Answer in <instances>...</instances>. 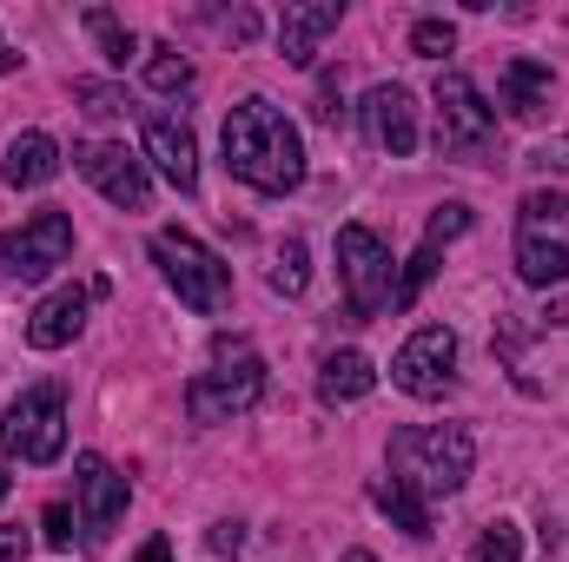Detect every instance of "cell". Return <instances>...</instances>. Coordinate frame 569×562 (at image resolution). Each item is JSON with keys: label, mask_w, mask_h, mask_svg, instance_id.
<instances>
[{"label": "cell", "mask_w": 569, "mask_h": 562, "mask_svg": "<svg viewBox=\"0 0 569 562\" xmlns=\"http://www.w3.org/2000/svg\"><path fill=\"white\" fill-rule=\"evenodd\" d=\"M73 100H80V113H93V120H120V113H127V93H120L113 80H73Z\"/></svg>", "instance_id": "25"}, {"label": "cell", "mask_w": 569, "mask_h": 562, "mask_svg": "<svg viewBox=\"0 0 569 562\" xmlns=\"http://www.w3.org/2000/svg\"><path fill=\"white\" fill-rule=\"evenodd\" d=\"M391 384H398L405 398L437 404V398L457 384V331H450V324H425V331H411V338L398 344V358H391Z\"/></svg>", "instance_id": "10"}, {"label": "cell", "mask_w": 569, "mask_h": 562, "mask_svg": "<svg viewBox=\"0 0 569 562\" xmlns=\"http://www.w3.org/2000/svg\"><path fill=\"white\" fill-rule=\"evenodd\" d=\"M152 265L166 272V284L179 291V304H192L199 318H219L232 304V265L219 252H206L192 232L179 225H159L152 232Z\"/></svg>", "instance_id": "5"}, {"label": "cell", "mask_w": 569, "mask_h": 562, "mask_svg": "<svg viewBox=\"0 0 569 562\" xmlns=\"http://www.w3.org/2000/svg\"><path fill=\"white\" fill-rule=\"evenodd\" d=\"M219 145H226V172H232L239 185L266 192V199H284V192L305 185V140H298V127L284 120V107H272L266 93H252V100H239V107L226 113Z\"/></svg>", "instance_id": "1"}, {"label": "cell", "mask_w": 569, "mask_h": 562, "mask_svg": "<svg viewBox=\"0 0 569 562\" xmlns=\"http://www.w3.org/2000/svg\"><path fill=\"white\" fill-rule=\"evenodd\" d=\"M477 470V436L463 423H411L391 436V476L405 490H418L425 503L457 496Z\"/></svg>", "instance_id": "2"}, {"label": "cell", "mask_w": 569, "mask_h": 562, "mask_svg": "<svg viewBox=\"0 0 569 562\" xmlns=\"http://www.w3.org/2000/svg\"><path fill=\"white\" fill-rule=\"evenodd\" d=\"M40 530H47V543H53V550H73V510H67V503H47Z\"/></svg>", "instance_id": "29"}, {"label": "cell", "mask_w": 569, "mask_h": 562, "mask_svg": "<svg viewBox=\"0 0 569 562\" xmlns=\"http://www.w3.org/2000/svg\"><path fill=\"white\" fill-rule=\"evenodd\" d=\"M226 33H232V40H252V33H259V13H252V7H232V13H226Z\"/></svg>", "instance_id": "32"}, {"label": "cell", "mask_w": 569, "mask_h": 562, "mask_svg": "<svg viewBox=\"0 0 569 562\" xmlns=\"http://www.w3.org/2000/svg\"><path fill=\"white\" fill-rule=\"evenodd\" d=\"M318 120H325V127H338V120H345V100H338V87H331V80L318 87Z\"/></svg>", "instance_id": "33"}, {"label": "cell", "mask_w": 569, "mask_h": 562, "mask_svg": "<svg viewBox=\"0 0 569 562\" xmlns=\"http://www.w3.org/2000/svg\"><path fill=\"white\" fill-rule=\"evenodd\" d=\"M411 53H418V60H443V53H457V27H450L443 13H425V20L411 27Z\"/></svg>", "instance_id": "26"}, {"label": "cell", "mask_w": 569, "mask_h": 562, "mask_svg": "<svg viewBox=\"0 0 569 562\" xmlns=\"http://www.w3.org/2000/svg\"><path fill=\"white\" fill-rule=\"evenodd\" d=\"M365 133H371L378 152L411 159V152H418V100H411V87H398V80L371 87V93H365Z\"/></svg>", "instance_id": "14"}, {"label": "cell", "mask_w": 569, "mask_h": 562, "mask_svg": "<svg viewBox=\"0 0 569 562\" xmlns=\"http://www.w3.org/2000/svg\"><path fill=\"white\" fill-rule=\"evenodd\" d=\"M33 556V536L20 523H0V562H27Z\"/></svg>", "instance_id": "31"}, {"label": "cell", "mask_w": 569, "mask_h": 562, "mask_svg": "<svg viewBox=\"0 0 569 562\" xmlns=\"http://www.w3.org/2000/svg\"><path fill=\"white\" fill-rule=\"evenodd\" d=\"M60 145L53 133H20V140L7 145V159H0V179L13 185V192H40V185H53L60 179Z\"/></svg>", "instance_id": "18"}, {"label": "cell", "mask_w": 569, "mask_h": 562, "mask_svg": "<svg viewBox=\"0 0 569 562\" xmlns=\"http://www.w3.org/2000/svg\"><path fill=\"white\" fill-rule=\"evenodd\" d=\"M338 562H378V556H371V550H345Z\"/></svg>", "instance_id": "36"}, {"label": "cell", "mask_w": 569, "mask_h": 562, "mask_svg": "<svg viewBox=\"0 0 569 562\" xmlns=\"http://www.w3.org/2000/svg\"><path fill=\"white\" fill-rule=\"evenodd\" d=\"M73 259V219L67 212H33L20 232H0V279L13 284H40L47 272H60Z\"/></svg>", "instance_id": "9"}, {"label": "cell", "mask_w": 569, "mask_h": 562, "mask_svg": "<svg viewBox=\"0 0 569 562\" xmlns=\"http://www.w3.org/2000/svg\"><path fill=\"white\" fill-rule=\"evenodd\" d=\"M477 562H523V530L497 516V523L477 536Z\"/></svg>", "instance_id": "27"}, {"label": "cell", "mask_w": 569, "mask_h": 562, "mask_svg": "<svg viewBox=\"0 0 569 562\" xmlns=\"http://www.w3.org/2000/svg\"><path fill=\"white\" fill-rule=\"evenodd\" d=\"M371 503H378V510H385L405 536H418V543L430 536V503L418 496V490H405L398 476H378V483H371Z\"/></svg>", "instance_id": "21"}, {"label": "cell", "mask_w": 569, "mask_h": 562, "mask_svg": "<svg viewBox=\"0 0 569 562\" xmlns=\"http://www.w3.org/2000/svg\"><path fill=\"white\" fill-rule=\"evenodd\" d=\"M146 159L159 165V179L172 192H199V140L179 113H152L146 120Z\"/></svg>", "instance_id": "15"}, {"label": "cell", "mask_w": 569, "mask_h": 562, "mask_svg": "<svg viewBox=\"0 0 569 562\" xmlns=\"http://www.w3.org/2000/svg\"><path fill=\"white\" fill-rule=\"evenodd\" d=\"M127 496H133V490H127V476H120L107 456L87 450V456L73 463V503H80V536H87V543H107V530L127 516Z\"/></svg>", "instance_id": "12"}, {"label": "cell", "mask_w": 569, "mask_h": 562, "mask_svg": "<svg viewBox=\"0 0 569 562\" xmlns=\"http://www.w3.org/2000/svg\"><path fill=\"white\" fill-rule=\"evenodd\" d=\"M60 450H67V391L60 384H27L0 411V456L60 463Z\"/></svg>", "instance_id": "7"}, {"label": "cell", "mask_w": 569, "mask_h": 562, "mask_svg": "<svg viewBox=\"0 0 569 562\" xmlns=\"http://www.w3.org/2000/svg\"><path fill=\"white\" fill-rule=\"evenodd\" d=\"M470 232V205L463 199H450V205H437L425 225V245L411 252V265H398V291H391V311H411L418 298L430 291V279H437V259H443V245L450 239H463Z\"/></svg>", "instance_id": "13"}, {"label": "cell", "mask_w": 569, "mask_h": 562, "mask_svg": "<svg viewBox=\"0 0 569 562\" xmlns=\"http://www.w3.org/2000/svg\"><path fill=\"white\" fill-rule=\"evenodd\" d=\"M80 27H87V33L100 40V53H107L113 67H127V60L140 53V33H133V27H127V20H120L113 7H87V13H80Z\"/></svg>", "instance_id": "22"}, {"label": "cell", "mask_w": 569, "mask_h": 562, "mask_svg": "<svg viewBox=\"0 0 569 562\" xmlns=\"http://www.w3.org/2000/svg\"><path fill=\"white\" fill-rule=\"evenodd\" d=\"M259 398H266L259 351L239 344V338H219L212 344V371H199L186 384V418L192 423H232V418H246V411H259Z\"/></svg>", "instance_id": "3"}, {"label": "cell", "mask_w": 569, "mask_h": 562, "mask_svg": "<svg viewBox=\"0 0 569 562\" xmlns=\"http://www.w3.org/2000/svg\"><path fill=\"white\" fill-rule=\"evenodd\" d=\"M550 93H557V73H550L543 60H510L503 80H497V100H503L510 120H543Z\"/></svg>", "instance_id": "19"}, {"label": "cell", "mask_w": 569, "mask_h": 562, "mask_svg": "<svg viewBox=\"0 0 569 562\" xmlns=\"http://www.w3.org/2000/svg\"><path fill=\"white\" fill-rule=\"evenodd\" d=\"M338 284H345L351 318H378V311H391L398 259H391V245H385L371 225H338Z\"/></svg>", "instance_id": "8"}, {"label": "cell", "mask_w": 569, "mask_h": 562, "mask_svg": "<svg viewBox=\"0 0 569 562\" xmlns=\"http://www.w3.org/2000/svg\"><path fill=\"white\" fill-rule=\"evenodd\" d=\"M133 562H172V543H166V536H152V543H146Z\"/></svg>", "instance_id": "34"}, {"label": "cell", "mask_w": 569, "mask_h": 562, "mask_svg": "<svg viewBox=\"0 0 569 562\" xmlns=\"http://www.w3.org/2000/svg\"><path fill=\"white\" fill-rule=\"evenodd\" d=\"M523 165H530V172H543V179H563V172H569V133L543 140L537 152H530V159H523Z\"/></svg>", "instance_id": "28"}, {"label": "cell", "mask_w": 569, "mask_h": 562, "mask_svg": "<svg viewBox=\"0 0 569 562\" xmlns=\"http://www.w3.org/2000/svg\"><path fill=\"white\" fill-rule=\"evenodd\" d=\"M146 87H152V93H186V87H192V60H186L179 47H152V60H146Z\"/></svg>", "instance_id": "23"}, {"label": "cell", "mask_w": 569, "mask_h": 562, "mask_svg": "<svg viewBox=\"0 0 569 562\" xmlns=\"http://www.w3.org/2000/svg\"><path fill=\"white\" fill-rule=\"evenodd\" d=\"M305 279H311V265H305V239H284L279 252H272V291L298 298V291H305Z\"/></svg>", "instance_id": "24"}, {"label": "cell", "mask_w": 569, "mask_h": 562, "mask_svg": "<svg viewBox=\"0 0 569 562\" xmlns=\"http://www.w3.org/2000/svg\"><path fill=\"white\" fill-rule=\"evenodd\" d=\"M13 67H20V53H13V47L0 40V73H13Z\"/></svg>", "instance_id": "35"}, {"label": "cell", "mask_w": 569, "mask_h": 562, "mask_svg": "<svg viewBox=\"0 0 569 562\" xmlns=\"http://www.w3.org/2000/svg\"><path fill=\"white\" fill-rule=\"evenodd\" d=\"M73 165H80V179L87 185H100L120 212H146L152 205V172H146L140 152H127V145H80L73 152Z\"/></svg>", "instance_id": "11"}, {"label": "cell", "mask_w": 569, "mask_h": 562, "mask_svg": "<svg viewBox=\"0 0 569 562\" xmlns=\"http://www.w3.org/2000/svg\"><path fill=\"white\" fill-rule=\"evenodd\" d=\"M517 279L550 291L569 279V192H530L517 205Z\"/></svg>", "instance_id": "6"}, {"label": "cell", "mask_w": 569, "mask_h": 562, "mask_svg": "<svg viewBox=\"0 0 569 562\" xmlns=\"http://www.w3.org/2000/svg\"><path fill=\"white\" fill-rule=\"evenodd\" d=\"M206 550H212V556H239V550H246V523H212Z\"/></svg>", "instance_id": "30"}, {"label": "cell", "mask_w": 569, "mask_h": 562, "mask_svg": "<svg viewBox=\"0 0 569 562\" xmlns=\"http://www.w3.org/2000/svg\"><path fill=\"white\" fill-rule=\"evenodd\" d=\"M7 483H13V476H7V463H0V503H7Z\"/></svg>", "instance_id": "37"}, {"label": "cell", "mask_w": 569, "mask_h": 562, "mask_svg": "<svg viewBox=\"0 0 569 562\" xmlns=\"http://www.w3.org/2000/svg\"><path fill=\"white\" fill-rule=\"evenodd\" d=\"M371 391H378V371H371L365 351H331L318 364V398L325 404H365Z\"/></svg>", "instance_id": "20"}, {"label": "cell", "mask_w": 569, "mask_h": 562, "mask_svg": "<svg viewBox=\"0 0 569 562\" xmlns=\"http://www.w3.org/2000/svg\"><path fill=\"white\" fill-rule=\"evenodd\" d=\"M87 304H93L87 284H60V291H47V298L33 304V318H27V344H33V351H67V344L87 331Z\"/></svg>", "instance_id": "16"}, {"label": "cell", "mask_w": 569, "mask_h": 562, "mask_svg": "<svg viewBox=\"0 0 569 562\" xmlns=\"http://www.w3.org/2000/svg\"><path fill=\"white\" fill-rule=\"evenodd\" d=\"M430 107H437V152L443 159H457V165H490L497 159V113H490V100L477 93L470 73H437Z\"/></svg>", "instance_id": "4"}, {"label": "cell", "mask_w": 569, "mask_h": 562, "mask_svg": "<svg viewBox=\"0 0 569 562\" xmlns=\"http://www.w3.org/2000/svg\"><path fill=\"white\" fill-rule=\"evenodd\" d=\"M338 20H345V0H291L279 13V53L291 67H311L325 33H338Z\"/></svg>", "instance_id": "17"}]
</instances>
